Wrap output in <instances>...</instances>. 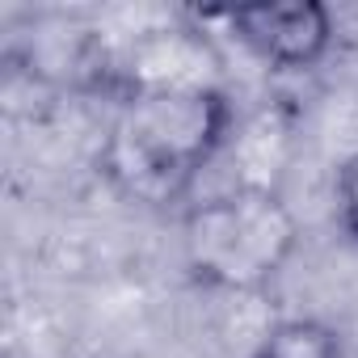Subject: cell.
Segmentation results:
<instances>
[{
  "label": "cell",
  "instance_id": "cell-2",
  "mask_svg": "<svg viewBox=\"0 0 358 358\" xmlns=\"http://www.w3.org/2000/svg\"><path fill=\"white\" fill-rule=\"evenodd\" d=\"M295 249L299 220L270 186H236L182 215V262L203 291L257 295L291 266Z\"/></svg>",
  "mask_w": 358,
  "mask_h": 358
},
{
  "label": "cell",
  "instance_id": "cell-4",
  "mask_svg": "<svg viewBox=\"0 0 358 358\" xmlns=\"http://www.w3.org/2000/svg\"><path fill=\"white\" fill-rule=\"evenodd\" d=\"M249 358H345V337L320 316H287L257 337Z\"/></svg>",
  "mask_w": 358,
  "mask_h": 358
},
{
  "label": "cell",
  "instance_id": "cell-3",
  "mask_svg": "<svg viewBox=\"0 0 358 358\" xmlns=\"http://www.w3.org/2000/svg\"><path fill=\"white\" fill-rule=\"evenodd\" d=\"M228 26V34L274 72H308L316 68L333 38L337 22L320 0H274V5H236L211 13Z\"/></svg>",
  "mask_w": 358,
  "mask_h": 358
},
{
  "label": "cell",
  "instance_id": "cell-5",
  "mask_svg": "<svg viewBox=\"0 0 358 358\" xmlns=\"http://www.w3.org/2000/svg\"><path fill=\"white\" fill-rule=\"evenodd\" d=\"M333 211H337V228L345 232V241L358 245V152H350L337 164V177H333Z\"/></svg>",
  "mask_w": 358,
  "mask_h": 358
},
{
  "label": "cell",
  "instance_id": "cell-1",
  "mask_svg": "<svg viewBox=\"0 0 358 358\" xmlns=\"http://www.w3.org/2000/svg\"><path fill=\"white\" fill-rule=\"evenodd\" d=\"M236 101L215 80L143 85L122 93L101 139V177L139 207L182 203L228 148Z\"/></svg>",
  "mask_w": 358,
  "mask_h": 358
}]
</instances>
